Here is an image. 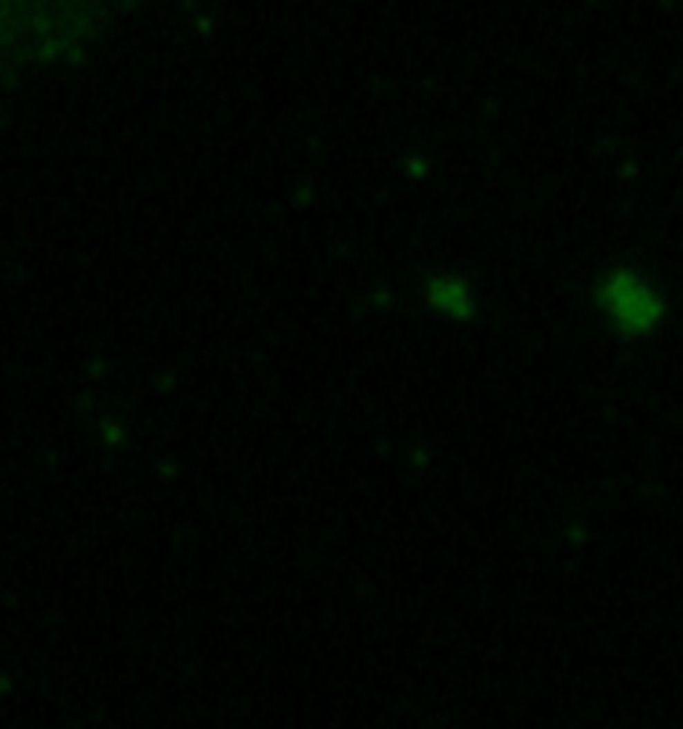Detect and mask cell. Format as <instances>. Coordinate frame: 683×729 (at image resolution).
<instances>
[{
  "label": "cell",
  "mask_w": 683,
  "mask_h": 729,
  "mask_svg": "<svg viewBox=\"0 0 683 729\" xmlns=\"http://www.w3.org/2000/svg\"><path fill=\"white\" fill-rule=\"evenodd\" d=\"M563 537H566V542H569L571 548H585L590 542V532L582 521H571V524H566V529H563Z\"/></svg>",
  "instance_id": "cell-5"
},
{
  "label": "cell",
  "mask_w": 683,
  "mask_h": 729,
  "mask_svg": "<svg viewBox=\"0 0 683 729\" xmlns=\"http://www.w3.org/2000/svg\"><path fill=\"white\" fill-rule=\"evenodd\" d=\"M409 465H411L414 470H424V468L430 465V452H427L424 446H414V449L409 452Z\"/></svg>",
  "instance_id": "cell-6"
},
{
  "label": "cell",
  "mask_w": 683,
  "mask_h": 729,
  "mask_svg": "<svg viewBox=\"0 0 683 729\" xmlns=\"http://www.w3.org/2000/svg\"><path fill=\"white\" fill-rule=\"evenodd\" d=\"M588 305L617 342H646L664 326L670 299L657 281L633 262L604 268L588 288Z\"/></svg>",
  "instance_id": "cell-1"
},
{
  "label": "cell",
  "mask_w": 683,
  "mask_h": 729,
  "mask_svg": "<svg viewBox=\"0 0 683 729\" xmlns=\"http://www.w3.org/2000/svg\"><path fill=\"white\" fill-rule=\"evenodd\" d=\"M107 371V366L104 364H91V374H96V377H102Z\"/></svg>",
  "instance_id": "cell-8"
},
{
  "label": "cell",
  "mask_w": 683,
  "mask_h": 729,
  "mask_svg": "<svg viewBox=\"0 0 683 729\" xmlns=\"http://www.w3.org/2000/svg\"><path fill=\"white\" fill-rule=\"evenodd\" d=\"M158 473H163V479H176L179 476V465L174 460H160L158 462Z\"/></svg>",
  "instance_id": "cell-7"
},
{
  "label": "cell",
  "mask_w": 683,
  "mask_h": 729,
  "mask_svg": "<svg viewBox=\"0 0 683 729\" xmlns=\"http://www.w3.org/2000/svg\"><path fill=\"white\" fill-rule=\"evenodd\" d=\"M366 302H368V307L374 313H387L390 307L395 305V294H393V288L387 286V284H377V286H371Z\"/></svg>",
  "instance_id": "cell-4"
},
{
  "label": "cell",
  "mask_w": 683,
  "mask_h": 729,
  "mask_svg": "<svg viewBox=\"0 0 683 729\" xmlns=\"http://www.w3.org/2000/svg\"><path fill=\"white\" fill-rule=\"evenodd\" d=\"M99 441H102V446H107V449H123L126 441H129V430H126V425L120 423V420L104 417L99 423Z\"/></svg>",
  "instance_id": "cell-3"
},
{
  "label": "cell",
  "mask_w": 683,
  "mask_h": 729,
  "mask_svg": "<svg viewBox=\"0 0 683 729\" xmlns=\"http://www.w3.org/2000/svg\"><path fill=\"white\" fill-rule=\"evenodd\" d=\"M419 302L438 321L470 326L480 318V299L467 273L436 268L419 278Z\"/></svg>",
  "instance_id": "cell-2"
}]
</instances>
